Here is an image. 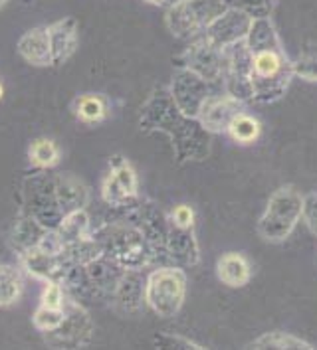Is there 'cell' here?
<instances>
[{
	"instance_id": "obj_17",
	"label": "cell",
	"mask_w": 317,
	"mask_h": 350,
	"mask_svg": "<svg viewBox=\"0 0 317 350\" xmlns=\"http://www.w3.org/2000/svg\"><path fill=\"white\" fill-rule=\"evenodd\" d=\"M48 36L52 48V66H64L79 48V22L74 16H64L48 24Z\"/></svg>"
},
{
	"instance_id": "obj_11",
	"label": "cell",
	"mask_w": 317,
	"mask_h": 350,
	"mask_svg": "<svg viewBox=\"0 0 317 350\" xmlns=\"http://www.w3.org/2000/svg\"><path fill=\"white\" fill-rule=\"evenodd\" d=\"M177 66L187 68L196 75H201L214 88H223L224 72H226V52L218 48L208 38L196 36L190 40L183 54L179 55Z\"/></svg>"
},
{
	"instance_id": "obj_16",
	"label": "cell",
	"mask_w": 317,
	"mask_h": 350,
	"mask_svg": "<svg viewBox=\"0 0 317 350\" xmlns=\"http://www.w3.org/2000/svg\"><path fill=\"white\" fill-rule=\"evenodd\" d=\"M145 277L143 271H125L110 297V307L115 313L129 317L137 314L145 305Z\"/></svg>"
},
{
	"instance_id": "obj_9",
	"label": "cell",
	"mask_w": 317,
	"mask_h": 350,
	"mask_svg": "<svg viewBox=\"0 0 317 350\" xmlns=\"http://www.w3.org/2000/svg\"><path fill=\"white\" fill-rule=\"evenodd\" d=\"M101 200L113 210L127 208L139 200V176L135 166L123 154L110 157L107 170L99 186Z\"/></svg>"
},
{
	"instance_id": "obj_20",
	"label": "cell",
	"mask_w": 317,
	"mask_h": 350,
	"mask_svg": "<svg viewBox=\"0 0 317 350\" xmlns=\"http://www.w3.org/2000/svg\"><path fill=\"white\" fill-rule=\"evenodd\" d=\"M216 277L230 289H242L252 279V265L240 252H226L216 261Z\"/></svg>"
},
{
	"instance_id": "obj_33",
	"label": "cell",
	"mask_w": 317,
	"mask_h": 350,
	"mask_svg": "<svg viewBox=\"0 0 317 350\" xmlns=\"http://www.w3.org/2000/svg\"><path fill=\"white\" fill-rule=\"evenodd\" d=\"M143 2H147V4H153V6H159V8H167L170 6L175 0H143Z\"/></svg>"
},
{
	"instance_id": "obj_15",
	"label": "cell",
	"mask_w": 317,
	"mask_h": 350,
	"mask_svg": "<svg viewBox=\"0 0 317 350\" xmlns=\"http://www.w3.org/2000/svg\"><path fill=\"white\" fill-rule=\"evenodd\" d=\"M246 109L242 101L234 99L224 92H214L206 97L203 107L199 111V121L210 135H223L228 129L230 121Z\"/></svg>"
},
{
	"instance_id": "obj_3",
	"label": "cell",
	"mask_w": 317,
	"mask_h": 350,
	"mask_svg": "<svg viewBox=\"0 0 317 350\" xmlns=\"http://www.w3.org/2000/svg\"><path fill=\"white\" fill-rule=\"evenodd\" d=\"M125 214L113 220L94 226L92 234L101 247V254L127 271H143L155 265L153 250L139 221L127 208H119Z\"/></svg>"
},
{
	"instance_id": "obj_12",
	"label": "cell",
	"mask_w": 317,
	"mask_h": 350,
	"mask_svg": "<svg viewBox=\"0 0 317 350\" xmlns=\"http://www.w3.org/2000/svg\"><path fill=\"white\" fill-rule=\"evenodd\" d=\"M226 52V72L223 79V92L242 101L244 105L254 103L252 90V62L246 40L224 48Z\"/></svg>"
},
{
	"instance_id": "obj_18",
	"label": "cell",
	"mask_w": 317,
	"mask_h": 350,
	"mask_svg": "<svg viewBox=\"0 0 317 350\" xmlns=\"http://www.w3.org/2000/svg\"><path fill=\"white\" fill-rule=\"evenodd\" d=\"M56 200L64 218L77 210H88L92 202V190L79 176L72 172H54Z\"/></svg>"
},
{
	"instance_id": "obj_22",
	"label": "cell",
	"mask_w": 317,
	"mask_h": 350,
	"mask_svg": "<svg viewBox=\"0 0 317 350\" xmlns=\"http://www.w3.org/2000/svg\"><path fill=\"white\" fill-rule=\"evenodd\" d=\"M48 228H44L42 224H38L32 216L28 214H20L18 218L14 220L12 228H10V234H8V245L10 250L20 256L32 247H36V243L40 241V238L44 236Z\"/></svg>"
},
{
	"instance_id": "obj_29",
	"label": "cell",
	"mask_w": 317,
	"mask_h": 350,
	"mask_svg": "<svg viewBox=\"0 0 317 350\" xmlns=\"http://www.w3.org/2000/svg\"><path fill=\"white\" fill-rule=\"evenodd\" d=\"M294 77H299L303 81H317V52H303L296 59H292Z\"/></svg>"
},
{
	"instance_id": "obj_1",
	"label": "cell",
	"mask_w": 317,
	"mask_h": 350,
	"mask_svg": "<svg viewBox=\"0 0 317 350\" xmlns=\"http://www.w3.org/2000/svg\"><path fill=\"white\" fill-rule=\"evenodd\" d=\"M139 129L168 137L179 165L203 163L212 152V137L199 119L177 107L167 88H155L139 111Z\"/></svg>"
},
{
	"instance_id": "obj_25",
	"label": "cell",
	"mask_w": 317,
	"mask_h": 350,
	"mask_svg": "<svg viewBox=\"0 0 317 350\" xmlns=\"http://www.w3.org/2000/svg\"><path fill=\"white\" fill-rule=\"evenodd\" d=\"M56 230L58 234L62 236L64 243L68 245V243L90 238L92 230H94V224H92V218H90L88 210H77V212L68 214L64 220L60 221V226H58Z\"/></svg>"
},
{
	"instance_id": "obj_24",
	"label": "cell",
	"mask_w": 317,
	"mask_h": 350,
	"mask_svg": "<svg viewBox=\"0 0 317 350\" xmlns=\"http://www.w3.org/2000/svg\"><path fill=\"white\" fill-rule=\"evenodd\" d=\"M24 271L20 265L0 263V309L12 307L24 293Z\"/></svg>"
},
{
	"instance_id": "obj_27",
	"label": "cell",
	"mask_w": 317,
	"mask_h": 350,
	"mask_svg": "<svg viewBox=\"0 0 317 350\" xmlns=\"http://www.w3.org/2000/svg\"><path fill=\"white\" fill-rule=\"evenodd\" d=\"M248 349H303V350H314V345L299 338L296 334H290V332L283 331H272L264 332L262 336L254 338Z\"/></svg>"
},
{
	"instance_id": "obj_2",
	"label": "cell",
	"mask_w": 317,
	"mask_h": 350,
	"mask_svg": "<svg viewBox=\"0 0 317 350\" xmlns=\"http://www.w3.org/2000/svg\"><path fill=\"white\" fill-rule=\"evenodd\" d=\"M252 62V90L254 103L270 105L280 101L294 79L292 59L286 54L281 38L272 16L252 20L246 36Z\"/></svg>"
},
{
	"instance_id": "obj_30",
	"label": "cell",
	"mask_w": 317,
	"mask_h": 350,
	"mask_svg": "<svg viewBox=\"0 0 317 350\" xmlns=\"http://www.w3.org/2000/svg\"><path fill=\"white\" fill-rule=\"evenodd\" d=\"M68 301V291L64 289L62 283L58 281H46L42 295H40V305L48 309H62Z\"/></svg>"
},
{
	"instance_id": "obj_31",
	"label": "cell",
	"mask_w": 317,
	"mask_h": 350,
	"mask_svg": "<svg viewBox=\"0 0 317 350\" xmlns=\"http://www.w3.org/2000/svg\"><path fill=\"white\" fill-rule=\"evenodd\" d=\"M153 345H155L157 349H185V350L205 349L203 345H199V342L190 340V338H187V336H183V334H173V332H159V334H155V336H153Z\"/></svg>"
},
{
	"instance_id": "obj_14",
	"label": "cell",
	"mask_w": 317,
	"mask_h": 350,
	"mask_svg": "<svg viewBox=\"0 0 317 350\" xmlns=\"http://www.w3.org/2000/svg\"><path fill=\"white\" fill-rule=\"evenodd\" d=\"M252 16L244 10L242 6L234 4L230 6L223 16L214 20L205 30V36L216 44L218 48H228L248 36V30L252 26Z\"/></svg>"
},
{
	"instance_id": "obj_28",
	"label": "cell",
	"mask_w": 317,
	"mask_h": 350,
	"mask_svg": "<svg viewBox=\"0 0 317 350\" xmlns=\"http://www.w3.org/2000/svg\"><path fill=\"white\" fill-rule=\"evenodd\" d=\"M66 314H68V301L62 309H48V307L38 305L36 311L32 314V325L38 332L46 334V332L56 331L58 327L64 323Z\"/></svg>"
},
{
	"instance_id": "obj_6",
	"label": "cell",
	"mask_w": 317,
	"mask_h": 350,
	"mask_svg": "<svg viewBox=\"0 0 317 350\" xmlns=\"http://www.w3.org/2000/svg\"><path fill=\"white\" fill-rule=\"evenodd\" d=\"M187 271L179 265H157L145 277V305L161 319H173L187 299Z\"/></svg>"
},
{
	"instance_id": "obj_26",
	"label": "cell",
	"mask_w": 317,
	"mask_h": 350,
	"mask_svg": "<svg viewBox=\"0 0 317 350\" xmlns=\"http://www.w3.org/2000/svg\"><path fill=\"white\" fill-rule=\"evenodd\" d=\"M60 159H62V152L60 147L54 139H48V137H40L34 139L28 147V161L30 165L42 168V170H50L54 166L60 165Z\"/></svg>"
},
{
	"instance_id": "obj_8",
	"label": "cell",
	"mask_w": 317,
	"mask_h": 350,
	"mask_svg": "<svg viewBox=\"0 0 317 350\" xmlns=\"http://www.w3.org/2000/svg\"><path fill=\"white\" fill-rule=\"evenodd\" d=\"M20 196H22V212L32 216L44 228L56 230L60 221L64 220V214L56 200L54 172L38 168L34 174L22 180Z\"/></svg>"
},
{
	"instance_id": "obj_4",
	"label": "cell",
	"mask_w": 317,
	"mask_h": 350,
	"mask_svg": "<svg viewBox=\"0 0 317 350\" xmlns=\"http://www.w3.org/2000/svg\"><path fill=\"white\" fill-rule=\"evenodd\" d=\"M301 204L303 194L296 186H280L266 204L260 220L256 224L258 236L268 243L286 241L301 221Z\"/></svg>"
},
{
	"instance_id": "obj_5",
	"label": "cell",
	"mask_w": 317,
	"mask_h": 350,
	"mask_svg": "<svg viewBox=\"0 0 317 350\" xmlns=\"http://www.w3.org/2000/svg\"><path fill=\"white\" fill-rule=\"evenodd\" d=\"M234 2L236 0H175L167 6L165 26L170 36L179 40L203 36L206 28L234 6Z\"/></svg>"
},
{
	"instance_id": "obj_7",
	"label": "cell",
	"mask_w": 317,
	"mask_h": 350,
	"mask_svg": "<svg viewBox=\"0 0 317 350\" xmlns=\"http://www.w3.org/2000/svg\"><path fill=\"white\" fill-rule=\"evenodd\" d=\"M167 258L170 265L185 269L201 263L196 214L190 204H177L167 212Z\"/></svg>"
},
{
	"instance_id": "obj_34",
	"label": "cell",
	"mask_w": 317,
	"mask_h": 350,
	"mask_svg": "<svg viewBox=\"0 0 317 350\" xmlns=\"http://www.w3.org/2000/svg\"><path fill=\"white\" fill-rule=\"evenodd\" d=\"M6 2H8V0H0V8H4V6H6Z\"/></svg>"
},
{
	"instance_id": "obj_23",
	"label": "cell",
	"mask_w": 317,
	"mask_h": 350,
	"mask_svg": "<svg viewBox=\"0 0 317 350\" xmlns=\"http://www.w3.org/2000/svg\"><path fill=\"white\" fill-rule=\"evenodd\" d=\"M226 135L240 147H250L262 137V123L258 117L244 109L228 125Z\"/></svg>"
},
{
	"instance_id": "obj_10",
	"label": "cell",
	"mask_w": 317,
	"mask_h": 350,
	"mask_svg": "<svg viewBox=\"0 0 317 350\" xmlns=\"http://www.w3.org/2000/svg\"><path fill=\"white\" fill-rule=\"evenodd\" d=\"M95 325L86 305L68 295V314L56 331L46 332L44 342L52 349H88L94 342Z\"/></svg>"
},
{
	"instance_id": "obj_32",
	"label": "cell",
	"mask_w": 317,
	"mask_h": 350,
	"mask_svg": "<svg viewBox=\"0 0 317 350\" xmlns=\"http://www.w3.org/2000/svg\"><path fill=\"white\" fill-rule=\"evenodd\" d=\"M301 221L305 228L317 236V190L303 194V204H301Z\"/></svg>"
},
{
	"instance_id": "obj_21",
	"label": "cell",
	"mask_w": 317,
	"mask_h": 350,
	"mask_svg": "<svg viewBox=\"0 0 317 350\" xmlns=\"http://www.w3.org/2000/svg\"><path fill=\"white\" fill-rule=\"evenodd\" d=\"M72 113L84 125H99L110 119L112 103L103 93H81L75 97Z\"/></svg>"
},
{
	"instance_id": "obj_19",
	"label": "cell",
	"mask_w": 317,
	"mask_h": 350,
	"mask_svg": "<svg viewBox=\"0 0 317 350\" xmlns=\"http://www.w3.org/2000/svg\"><path fill=\"white\" fill-rule=\"evenodd\" d=\"M18 55L34 68H52V48L48 26H34L26 30L16 42Z\"/></svg>"
},
{
	"instance_id": "obj_13",
	"label": "cell",
	"mask_w": 317,
	"mask_h": 350,
	"mask_svg": "<svg viewBox=\"0 0 317 350\" xmlns=\"http://www.w3.org/2000/svg\"><path fill=\"white\" fill-rule=\"evenodd\" d=\"M167 90L173 101L177 103V107L185 115L194 117V119L199 117V111L206 101V97L216 92V88L205 81L201 75H196L187 68H181V66H177Z\"/></svg>"
}]
</instances>
